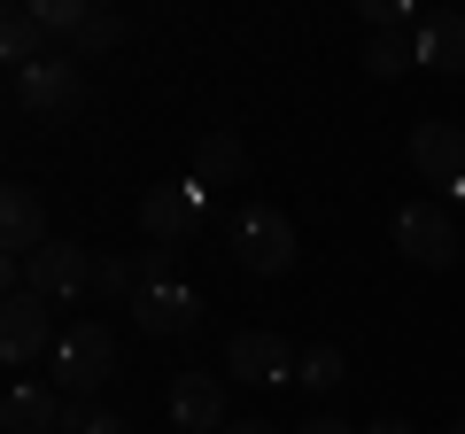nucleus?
I'll list each match as a JSON object with an SVG mask.
<instances>
[{
  "label": "nucleus",
  "instance_id": "obj_1",
  "mask_svg": "<svg viewBox=\"0 0 465 434\" xmlns=\"http://www.w3.org/2000/svg\"><path fill=\"white\" fill-rule=\"evenodd\" d=\"M295 217L272 210V202H249V210H232V264L256 271V280H280L295 271Z\"/></svg>",
  "mask_w": 465,
  "mask_h": 434
},
{
  "label": "nucleus",
  "instance_id": "obj_2",
  "mask_svg": "<svg viewBox=\"0 0 465 434\" xmlns=\"http://www.w3.org/2000/svg\"><path fill=\"white\" fill-rule=\"evenodd\" d=\"M8 109L16 117H78L85 109V63H70L63 47L32 70H8Z\"/></svg>",
  "mask_w": 465,
  "mask_h": 434
},
{
  "label": "nucleus",
  "instance_id": "obj_3",
  "mask_svg": "<svg viewBox=\"0 0 465 434\" xmlns=\"http://www.w3.org/2000/svg\"><path fill=\"white\" fill-rule=\"evenodd\" d=\"M116 380V341H109V326L101 318H78L63 341H54V388L63 396H101V388Z\"/></svg>",
  "mask_w": 465,
  "mask_h": 434
},
{
  "label": "nucleus",
  "instance_id": "obj_4",
  "mask_svg": "<svg viewBox=\"0 0 465 434\" xmlns=\"http://www.w3.org/2000/svg\"><path fill=\"white\" fill-rule=\"evenodd\" d=\"M94 264L101 256L94 249H78V241H47L39 256H24V287H32L39 302H78V295H94Z\"/></svg>",
  "mask_w": 465,
  "mask_h": 434
},
{
  "label": "nucleus",
  "instance_id": "obj_5",
  "mask_svg": "<svg viewBox=\"0 0 465 434\" xmlns=\"http://www.w3.org/2000/svg\"><path fill=\"white\" fill-rule=\"evenodd\" d=\"M202 210H210V194H202L194 179H163V186H148V202H140V233H148L155 249H179V241L202 233Z\"/></svg>",
  "mask_w": 465,
  "mask_h": 434
},
{
  "label": "nucleus",
  "instance_id": "obj_6",
  "mask_svg": "<svg viewBox=\"0 0 465 434\" xmlns=\"http://www.w3.org/2000/svg\"><path fill=\"white\" fill-rule=\"evenodd\" d=\"M396 249L419 271H450L458 264V225H450V210L442 202H403L396 210Z\"/></svg>",
  "mask_w": 465,
  "mask_h": 434
},
{
  "label": "nucleus",
  "instance_id": "obj_7",
  "mask_svg": "<svg viewBox=\"0 0 465 434\" xmlns=\"http://www.w3.org/2000/svg\"><path fill=\"white\" fill-rule=\"evenodd\" d=\"M295 365H302V357L287 350V334H272V326H249V334L225 341V372H232V380H249V388L295 380Z\"/></svg>",
  "mask_w": 465,
  "mask_h": 434
},
{
  "label": "nucleus",
  "instance_id": "obj_8",
  "mask_svg": "<svg viewBox=\"0 0 465 434\" xmlns=\"http://www.w3.org/2000/svg\"><path fill=\"white\" fill-rule=\"evenodd\" d=\"M411 171L427 186H465V124H442V117H419L411 124Z\"/></svg>",
  "mask_w": 465,
  "mask_h": 434
},
{
  "label": "nucleus",
  "instance_id": "obj_9",
  "mask_svg": "<svg viewBox=\"0 0 465 434\" xmlns=\"http://www.w3.org/2000/svg\"><path fill=\"white\" fill-rule=\"evenodd\" d=\"M47 334H54V302H39L32 287L0 302V357H8V365H32V357H47Z\"/></svg>",
  "mask_w": 465,
  "mask_h": 434
},
{
  "label": "nucleus",
  "instance_id": "obj_10",
  "mask_svg": "<svg viewBox=\"0 0 465 434\" xmlns=\"http://www.w3.org/2000/svg\"><path fill=\"white\" fill-rule=\"evenodd\" d=\"M171 434H225V380L217 372L171 380Z\"/></svg>",
  "mask_w": 465,
  "mask_h": 434
},
{
  "label": "nucleus",
  "instance_id": "obj_11",
  "mask_svg": "<svg viewBox=\"0 0 465 434\" xmlns=\"http://www.w3.org/2000/svg\"><path fill=\"white\" fill-rule=\"evenodd\" d=\"M194 318H202V302H194L186 280H155V287L133 295V326L140 334H194Z\"/></svg>",
  "mask_w": 465,
  "mask_h": 434
},
{
  "label": "nucleus",
  "instance_id": "obj_12",
  "mask_svg": "<svg viewBox=\"0 0 465 434\" xmlns=\"http://www.w3.org/2000/svg\"><path fill=\"white\" fill-rule=\"evenodd\" d=\"M47 210H39V194H32V186H0V256H39V249H47Z\"/></svg>",
  "mask_w": 465,
  "mask_h": 434
},
{
  "label": "nucleus",
  "instance_id": "obj_13",
  "mask_svg": "<svg viewBox=\"0 0 465 434\" xmlns=\"http://www.w3.org/2000/svg\"><path fill=\"white\" fill-rule=\"evenodd\" d=\"M186 179H194L202 194H225V186L249 179V148H241L232 133H202V140H194V171H186Z\"/></svg>",
  "mask_w": 465,
  "mask_h": 434
},
{
  "label": "nucleus",
  "instance_id": "obj_14",
  "mask_svg": "<svg viewBox=\"0 0 465 434\" xmlns=\"http://www.w3.org/2000/svg\"><path fill=\"white\" fill-rule=\"evenodd\" d=\"M419 63L442 70V78H465V16L458 8H434V16L419 24Z\"/></svg>",
  "mask_w": 465,
  "mask_h": 434
},
{
  "label": "nucleus",
  "instance_id": "obj_15",
  "mask_svg": "<svg viewBox=\"0 0 465 434\" xmlns=\"http://www.w3.org/2000/svg\"><path fill=\"white\" fill-rule=\"evenodd\" d=\"M0 427L8 434H54L63 427V388H8V403H0Z\"/></svg>",
  "mask_w": 465,
  "mask_h": 434
},
{
  "label": "nucleus",
  "instance_id": "obj_16",
  "mask_svg": "<svg viewBox=\"0 0 465 434\" xmlns=\"http://www.w3.org/2000/svg\"><path fill=\"white\" fill-rule=\"evenodd\" d=\"M47 24H39V8H8L0 16V63L8 70H32V63H47Z\"/></svg>",
  "mask_w": 465,
  "mask_h": 434
},
{
  "label": "nucleus",
  "instance_id": "obj_17",
  "mask_svg": "<svg viewBox=\"0 0 465 434\" xmlns=\"http://www.w3.org/2000/svg\"><path fill=\"white\" fill-rule=\"evenodd\" d=\"M116 39H124V16H116V8H78V24H70L63 54H70V63H94V54H109Z\"/></svg>",
  "mask_w": 465,
  "mask_h": 434
},
{
  "label": "nucleus",
  "instance_id": "obj_18",
  "mask_svg": "<svg viewBox=\"0 0 465 434\" xmlns=\"http://www.w3.org/2000/svg\"><path fill=\"white\" fill-rule=\"evenodd\" d=\"M411 63H419V32H381V39H365V70H372V78H403Z\"/></svg>",
  "mask_w": 465,
  "mask_h": 434
},
{
  "label": "nucleus",
  "instance_id": "obj_19",
  "mask_svg": "<svg viewBox=\"0 0 465 434\" xmlns=\"http://www.w3.org/2000/svg\"><path fill=\"white\" fill-rule=\"evenodd\" d=\"M295 380L311 388V396H333V388L349 380V357L333 350V341H318V350H302V365H295Z\"/></svg>",
  "mask_w": 465,
  "mask_h": 434
},
{
  "label": "nucleus",
  "instance_id": "obj_20",
  "mask_svg": "<svg viewBox=\"0 0 465 434\" xmlns=\"http://www.w3.org/2000/svg\"><path fill=\"white\" fill-rule=\"evenodd\" d=\"M94 295H101V302H124V311H133V295H140V271L124 264V256H101V264H94Z\"/></svg>",
  "mask_w": 465,
  "mask_h": 434
},
{
  "label": "nucleus",
  "instance_id": "obj_21",
  "mask_svg": "<svg viewBox=\"0 0 465 434\" xmlns=\"http://www.w3.org/2000/svg\"><path fill=\"white\" fill-rule=\"evenodd\" d=\"M357 24H365V32L381 39V32H419L427 16H411L403 0H357Z\"/></svg>",
  "mask_w": 465,
  "mask_h": 434
},
{
  "label": "nucleus",
  "instance_id": "obj_22",
  "mask_svg": "<svg viewBox=\"0 0 465 434\" xmlns=\"http://www.w3.org/2000/svg\"><path fill=\"white\" fill-rule=\"evenodd\" d=\"M171 256H179V249H140V287H155V280H171Z\"/></svg>",
  "mask_w": 465,
  "mask_h": 434
},
{
  "label": "nucleus",
  "instance_id": "obj_23",
  "mask_svg": "<svg viewBox=\"0 0 465 434\" xmlns=\"http://www.w3.org/2000/svg\"><path fill=\"white\" fill-rule=\"evenodd\" d=\"M85 434H133V427H124L116 411H94V427H85Z\"/></svg>",
  "mask_w": 465,
  "mask_h": 434
},
{
  "label": "nucleus",
  "instance_id": "obj_24",
  "mask_svg": "<svg viewBox=\"0 0 465 434\" xmlns=\"http://www.w3.org/2000/svg\"><path fill=\"white\" fill-rule=\"evenodd\" d=\"M295 434H357L349 419H311V427H295Z\"/></svg>",
  "mask_w": 465,
  "mask_h": 434
},
{
  "label": "nucleus",
  "instance_id": "obj_25",
  "mask_svg": "<svg viewBox=\"0 0 465 434\" xmlns=\"http://www.w3.org/2000/svg\"><path fill=\"white\" fill-rule=\"evenodd\" d=\"M225 434H280V427H272V419H232Z\"/></svg>",
  "mask_w": 465,
  "mask_h": 434
},
{
  "label": "nucleus",
  "instance_id": "obj_26",
  "mask_svg": "<svg viewBox=\"0 0 465 434\" xmlns=\"http://www.w3.org/2000/svg\"><path fill=\"white\" fill-rule=\"evenodd\" d=\"M365 434H419V427H411V419H372Z\"/></svg>",
  "mask_w": 465,
  "mask_h": 434
},
{
  "label": "nucleus",
  "instance_id": "obj_27",
  "mask_svg": "<svg viewBox=\"0 0 465 434\" xmlns=\"http://www.w3.org/2000/svg\"><path fill=\"white\" fill-rule=\"evenodd\" d=\"M450 202H458V210H465V186H450Z\"/></svg>",
  "mask_w": 465,
  "mask_h": 434
},
{
  "label": "nucleus",
  "instance_id": "obj_28",
  "mask_svg": "<svg viewBox=\"0 0 465 434\" xmlns=\"http://www.w3.org/2000/svg\"><path fill=\"white\" fill-rule=\"evenodd\" d=\"M450 434H465V419H458V427H450Z\"/></svg>",
  "mask_w": 465,
  "mask_h": 434
}]
</instances>
